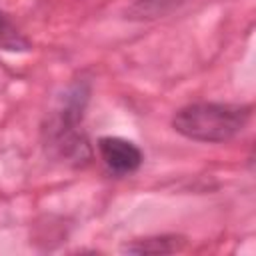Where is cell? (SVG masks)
<instances>
[{
  "label": "cell",
  "mask_w": 256,
  "mask_h": 256,
  "mask_svg": "<svg viewBox=\"0 0 256 256\" xmlns=\"http://www.w3.org/2000/svg\"><path fill=\"white\" fill-rule=\"evenodd\" d=\"M248 108L232 104H190L176 112L172 126L184 138L196 142H228L248 122Z\"/></svg>",
  "instance_id": "obj_1"
},
{
  "label": "cell",
  "mask_w": 256,
  "mask_h": 256,
  "mask_svg": "<svg viewBox=\"0 0 256 256\" xmlns=\"http://www.w3.org/2000/svg\"><path fill=\"white\" fill-rule=\"evenodd\" d=\"M98 150L102 160L108 168H112L118 174H128L140 168L142 164V152L136 144L118 138V136H104L98 140Z\"/></svg>",
  "instance_id": "obj_2"
},
{
  "label": "cell",
  "mask_w": 256,
  "mask_h": 256,
  "mask_svg": "<svg viewBox=\"0 0 256 256\" xmlns=\"http://www.w3.org/2000/svg\"><path fill=\"white\" fill-rule=\"evenodd\" d=\"M184 246V238L178 236H160V238H144L134 244H126L124 250L132 254H168L176 252Z\"/></svg>",
  "instance_id": "obj_3"
},
{
  "label": "cell",
  "mask_w": 256,
  "mask_h": 256,
  "mask_svg": "<svg viewBox=\"0 0 256 256\" xmlns=\"http://www.w3.org/2000/svg\"><path fill=\"white\" fill-rule=\"evenodd\" d=\"M28 42L18 34V30L0 14V48L2 50H24Z\"/></svg>",
  "instance_id": "obj_4"
}]
</instances>
